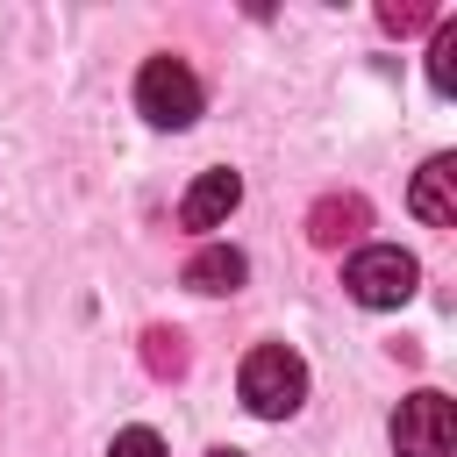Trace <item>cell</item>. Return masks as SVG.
I'll list each match as a JSON object with an SVG mask.
<instances>
[{"label":"cell","mask_w":457,"mask_h":457,"mask_svg":"<svg viewBox=\"0 0 457 457\" xmlns=\"http://www.w3.org/2000/svg\"><path fill=\"white\" fill-rule=\"evenodd\" d=\"M300 400H307V364L286 343H264V350L243 357V407L250 414L286 421V414H300Z\"/></svg>","instance_id":"1"},{"label":"cell","mask_w":457,"mask_h":457,"mask_svg":"<svg viewBox=\"0 0 457 457\" xmlns=\"http://www.w3.org/2000/svg\"><path fill=\"white\" fill-rule=\"evenodd\" d=\"M136 114H143L150 129H193V121H200V79H193V64L150 57V64L136 71Z\"/></svg>","instance_id":"2"},{"label":"cell","mask_w":457,"mask_h":457,"mask_svg":"<svg viewBox=\"0 0 457 457\" xmlns=\"http://www.w3.org/2000/svg\"><path fill=\"white\" fill-rule=\"evenodd\" d=\"M343 286H350L357 307H407L414 286H421V264L407 250H393V243H371V250H357L343 264Z\"/></svg>","instance_id":"3"},{"label":"cell","mask_w":457,"mask_h":457,"mask_svg":"<svg viewBox=\"0 0 457 457\" xmlns=\"http://www.w3.org/2000/svg\"><path fill=\"white\" fill-rule=\"evenodd\" d=\"M393 450L400 457H450L457 450V407L443 393H407L400 414H393Z\"/></svg>","instance_id":"4"},{"label":"cell","mask_w":457,"mask_h":457,"mask_svg":"<svg viewBox=\"0 0 457 457\" xmlns=\"http://www.w3.org/2000/svg\"><path fill=\"white\" fill-rule=\"evenodd\" d=\"M236 200H243V179H236V171H200V179L186 186V200H179V221H186V228H221V221L236 214Z\"/></svg>","instance_id":"5"},{"label":"cell","mask_w":457,"mask_h":457,"mask_svg":"<svg viewBox=\"0 0 457 457\" xmlns=\"http://www.w3.org/2000/svg\"><path fill=\"white\" fill-rule=\"evenodd\" d=\"M414 214L428 221V228H450L457 221V157H428L421 171H414Z\"/></svg>","instance_id":"6"},{"label":"cell","mask_w":457,"mask_h":457,"mask_svg":"<svg viewBox=\"0 0 457 457\" xmlns=\"http://www.w3.org/2000/svg\"><path fill=\"white\" fill-rule=\"evenodd\" d=\"M357 228H371V207H364L357 193H328V200H314V214H307V236H314L321 250L350 243Z\"/></svg>","instance_id":"7"},{"label":"cell","mask_w":457,"mask_h":457,"mask_svg":"<svg viewBox=\"0 0 457 457\" xmlns=\"http://www.w3.org/2000/svg\"><path fill=\"white\" fill-rule=\"evenodd\" d=\"M243 278H250V257L228 250V243H207V250L186 257V286H193V293H236Z\"/></svg>","instance_id":"8"},{"label":"cell","mask_w":457,"mask_h":457,"mask_svg":"<svg viewBox=\"0 0 457 457\" xmlns=\"http://www.w3.org/2000/svg\"><path fill=\"white\" fill-rule=\"evenodd\" d=\"M428 86H436V93H457V21H436V43H428Z\"/></svg>","instance_id":"9"},{"label":"cell","mask_w":457,"mask_h":457,"mask_svg":"<svg viewBox=\"0 0 457 457\" xmlns=\"http://www.w3.org/2000/svg\"><path fill=\"white\" fill-rule=\"evenodd\" d=\"M143 364H150L157 378H179V371H186V336H179V328H150V336H143Z\"/></svg>","instance_id":"10"},{"label":"cell","mask_w":457,"mask_h":457,"mask_svg":"<svg viewBox=\"0 0 457 457\" xmlns=\"http://www.w3.org/2000/svg\"><path fill=\"white\" fill-rule=\"evenodd\" d=\"M107 457H164V436H157V428H121V436L107 443Z\"/></svg>","instance_id":"11"},{"label":"cell","mask_w":457,"mask_h":457,"mask_svg":"<svg viewBox=\"0 0 457 457\" xmlns=\"http://www.w3.org/2000/svg\"><path fill=\"white\" fill-rule=\"evenodd\" d=\"M378 21H386L393 36H407V29H421V21H428V7H400V0H393V7H378Z\"/></svg>","instance_id":"12"},{"label":"cell","mask_w":457,"mask_h":457,"mask_svg":"<svg viewBox=\"0 0 457 457\" xmlns=\"http://www.w3.org/2000/svg\"><path fill=\"white\" fill-rule=\"evenodd\" d=\"M207 457H243V450H207Z\"/></svg>","instance_id":"13"}]
</instances>
